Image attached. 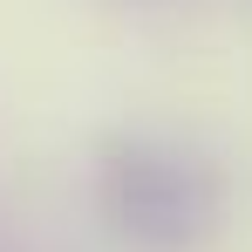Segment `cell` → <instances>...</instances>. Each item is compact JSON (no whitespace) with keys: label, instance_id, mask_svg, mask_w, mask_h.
<instances>
[{"label":"cell","instance_id":"obj_1","mask_svg":"<svg viewBox=\"0 0 252 252\" xmlns=\"http://www.w3.org/2000/svg\"><path fill=\"white\" fill-rule=\"evenodd\" d=\"M95 211L109 232H123L150 252L198 246L218 211H225V177L211 157L170 143V136H116L95 157Z\"/></svg>","mask_w":252,"mask_h":252}]
</instances>
